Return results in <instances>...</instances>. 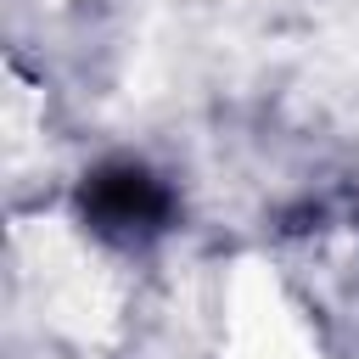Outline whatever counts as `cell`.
Listing matches in <instances>:
<instances>
[{"mask_svg": "<svg viewBox=\"0 0 359 359\" xmlns=\"http://www.w3.org/2000/svg\"><path fill=\"white\" fill-rule=\"evenodd\" d=\"M168 213H174V196L163 191V180H151L135 163H112L84 185V219L107 241H146L168 224Z\"/></svg>", "mask_w": 359, "mask_h": 359, "instance_id": "1", "label": "cell"}]
</instances>
